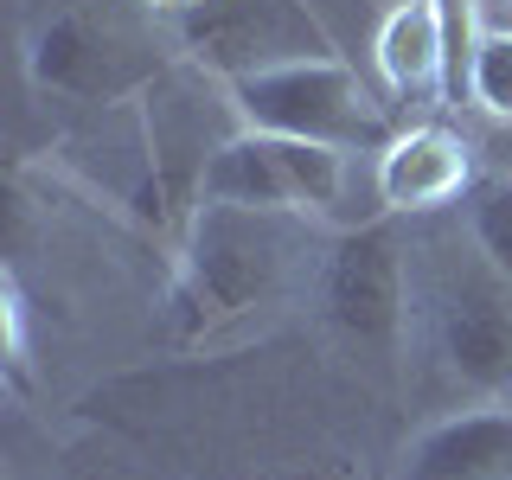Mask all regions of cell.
Listing matches in <instances>:
<instances>
[{
  "label": "cell",
  "mask_w": 512,
  "mask_h": 480,
  "mask_svg": "<svg viewBox=\"0 0 512 480\" xmlns=\"http://www.w3.org/2000/svg\"><path fill=\"white\" fill-rule=\"evenodd\" d=\"M461 231L474 256L512 288V167H487L461 199Z\"/></svg>",
  "instance_id": "11"
},
{
  "label": "cell",
  "mask_w": 512,
  "mask_h": 480,
  "mask_svg": "<svg viewBox=\"0 0 512 480\" xmlns=\"http://www.w3.org/2000/svg\"><path fill=\"white\" fill-rule=\"evenodd\" d=\"M429 340L448 378L468 384L487 404H512V288L487 263H442L423 282Z\"/></svg>",
  "instance_id": "5"
},
{
  "label": "cell",
  "mask_w": 512,
  "mask_h": 480,
  "mask_svg": "<svg viewBox=\"0 0 512 480\" xmlns=\"http://www.w3.org/2000/svg\"><path fill=\"white\" fill-rule=\"evenodd\" d=\"M186 45H199V58L218 64L224 84L244 71H263V64L327 58V52H308L301 13L288 0H212V7L186 13Z\"/></svg>",
  "instance_id": "8"
},
{
  "label": "cell",
  "mask_w": 512,
  "mask_h": 480,
  "mask_svg": "<svg viewBox=\"0 0 512 480\" xmlns=\"http://www.w3.org/2000/svg\"><path fill=\"white\" fill-rule=\"evenodd\" d=\"M26 71L58 96H122L141 77V45L96 13H52L26 39Z\"/></svg>",
  "instance_id": "7"
},
{
  "label": "cell",
  "mask_w": 512,
  "mask_h": 480,
  "mask_svg": "<svg viewBox=\"0 0 512 480\" xmlns=\"http://www.w3.org/2000/svg\"><path fill=\"white\" fill-rule=\"evenodd\" d=\"M231 109L244 128L320 141V148H346V154H378L391 141V116L372 96V84L333 52L231 77Z\"/></svg>",
  "instance_id": "2"
},
{
  "label": "cell",
  "mask_w": 512,
  "mask_h": 480,
  "mask_svg": "<svg viewBox=\"0 0 512 480\" xmlns=\"http://www.w3.org/2000/svg\"><path fill=\"white\" fill-rule=\"evenodd\" d=\"M474 180H480L474 141L442 122H416L404 135H391L372 160V199L391 218H423L442 212V205H461Z\"/></svg>",
  "instance_id": "6"
},
{
  "label": "cell",
  "mask_w": 512,
  "mask_h": 480,
  "mask_svg": "<svg viewBox=\"0 0 512 480\" xmlns=\"http://www.w3.org/2000/svg\"><path fill=\"white\" fill-rule=\"evenodd\" d=\"M0 320H7V365L26 372V295H20L13 276H7V288H0Z\"/></svg>",
  "instance_id": "14"
},
{
  "label": "cell",
  "mask_w": 512,
  "mask_h": 480,
  "mask_svg": "<svg viewBox=\"0 0 512 480\" xmlns=\"http://www.w3.org/2000/svg\"><path fill=\"white\" fill-rule=\"evenodd\" d=\"M141 7H154V13H180V20H186V13L212 7V0H141Z\"/></svg>",
  "instance_id": "15"
},
{
  "label": "cell",
  "mask_w": 512,
  "mask_h": 480,
  "mask_svg": "<svg viewBox=\"0 0 512 480\" xmlns=\"http://www.w3.org/2000/svg\"><path fill=\"white\" fill-rule=\"evenodd\" d=\"M493 167H512V128H493Z\"/></svg>",
  "instance_id": "16"
},
{
  "label": "cell",
  "mask_w": 512,
  "mask_h": 480,
  "mask_svg": "<svg viewBox=\"0 0 512 480\" xmlns=\"http://www.w3.org/2000/svg\"><path fill=\"white\" fill-rule=\"evenodd\" d=\"M314 218L199 199L180 250V308L192 327H224L256 308H282L301 282H320L327 256H308Z\"/></svg>",
  "instance_id": "1"
},
{
  "label": "cell",
  "mask_w": 512,
  "mask_h": 480,
  "mask_svg": "<svg viewBox=\"0 0 512 480\" xmlns=\"http://www.w3.org/2000/svg\"><path fill=\"white\" fill-rule=\"evenodd\" d=\"M468 109H480L493 128H512V26H487V39H480Z\"/></svg>",
  "instance_id": "12"
},
{
  "label": "cell",
  "mask_w": 512,
  "mask_h": 480,
  "mask_svg": "<svg viewBox=\"0 0 512 480\" xmlns=\"http://www.w3.org/2000/svg\"><path fill=\"white\" fill-rule=\"evenodd\" d=\"M320 308L340 327V340L365 359L391 365L404 352L410 333V308H416V263H410V237L404 218L378 212L346 224L327 244V263H320Z\"/></svg>",
  "instance_id": "3"
},
{
  "label": "cell",
  "mask_w": 512,
  "mask_h": 480,
  "mask_svg": "<svg viewBox=\"0 0 512 480\" xmlns=\"http://www.w3.org/2000/svg\"><path fill=\"white\" fill-rule=\"evenodd\" d=\"M372 58H378V77L397 103H410V109L442 103L448 96V52H442L436 0H397L372 39Z\"/></svg>",
  "instance_id": "10"
},
{
  "label": "cell",
  "mask_w": 512,
  "mask_h": 480,
  "mask_svg": "<svg viewBox=\"0 0 512 480\" xmlns=\"http://www.w3.org/2000/svg\"><path fill=\"white\" fill-rule=\"evenodd\" d=\"M397 480H512V404H468L410 436Z\"/></svg>",
  "instance_id": "9"
},
{
  "label": "cell",
  "mask_w": 512,
  "mask_h": 480,
  "mask_svg": "<svg viewBox=\"0 0 512 480\" xmlns=\"http://www.w3.org/2000/svg\"><path fill=\"white\" fill-rule=\"evenodd\" d=\"M205 199L224 205H256V212H295L314 224H340L352 199V154L320 148L295 135H263V128H237L205 154L199 173Z\"/></svg>",
  "instance_id": "4"
},
{
  "label": "cell",
  "mask_w": 512,
  "mask_h": 480,
  "mask_svg": "<svg viewBox=\"0 0 512 480\" xmlns=\"http://www.w3.org/2000/svg\"><path fill=\"white\" fill-rule=\"evenodd\" d=\"M436 13H442V52H448V103H468V77H474L480 39H487L480 0H436Z\"/></svg>",
  "instance_id": "13"
}]
</instances>
